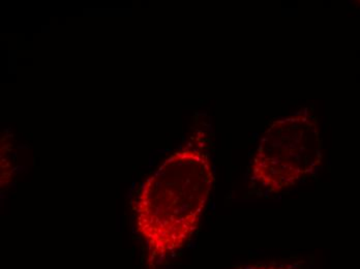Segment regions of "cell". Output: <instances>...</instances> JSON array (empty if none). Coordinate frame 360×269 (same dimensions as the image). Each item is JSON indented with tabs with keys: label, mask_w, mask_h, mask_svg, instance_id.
Masks as SVG:
<instances>
[{
	"label": "cell",
	"mask_w": 360,
	"mask_h": 269,
	"mask_svg": "<svg viewBox=\"0 0 360 269\" xmlns=\"http://www.w3.org/2000/svg\"><path fill=\"white\" fill-rule=\"evenodd\" d=\"M214 183L205 155L184 150L171 155L142 185L136 200V227L157 263L184 248L198 227Z\"/></svg>",
	"instance_id": "1"
},
{
	"label": "cell",
	"mask_w": 360,
	"mask_h": 269,
	"mask_svg": "<svg viewBox=\"0 0 360 269\" xmlns=\"http://www.w3.org/2000/svg\"><path fill=\"white\" fill-rule=\"evenodd\" d=\"M245 269H288V268H278V266H271V265H256V266H251V268H248Z\"/></svg>",
	"instance_id": "2"
}]
</instances>
